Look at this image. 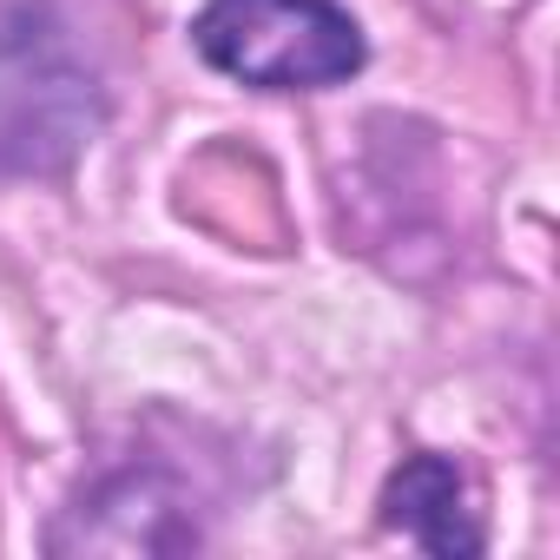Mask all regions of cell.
Instances as JSON below:
<instances>
[{
  "label": "cell",
  "instance_id": "cell-1",
  "mask_svg": "<svg viewBox=\"0 0 560 560\" xmlns=\"http://www.w3.org/2000/svg\"><path fill=\"white\" fill-rule=\"evenodd\" d=\"M106 126V86L40 0L0 8V172L60 178Z\"/></svg>",
  "mask_w": 560,
  "mask_h": 560
},
{
  "label": "cell",
  "instance_id": "cell-2",
  "mask_svg": "<svg viewBox=\"0 0 560 560\" xmlns=\"http://www.w3.org/2000/svg\"><path fill=\"white\" fill-rule=\"evenodd\" d=\"M191 47L264 93H317L363 67V27L337 0H205Z\"/></svg>",
  "mask_w": 560,
  "mask_h": 560
},
{
  "label": "cell",
  "instance_id": "cell-3",
  "mask_svg": "<svg viewBox=\"0 0 560 560\" xmlns=\"http://www.w3.org/2000/svg\"><path fill=\"white\" fill-rule=\"evenodd\" d=\"M383 521L402 527L416 547H429V553H442V560L481 553V527H475V508H468V481H462V468L442 462V455L402 462V475L383 488Z\"/></svg>",
  "mask_w": 560,
  "mask_h": 560
}]
</instances>
